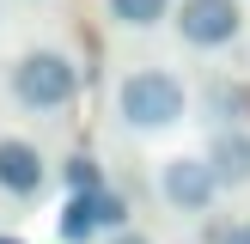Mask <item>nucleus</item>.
Wrapping results in <instances>:
<instances>
[{
	"label": "nucleus",
	"instance_id": "2",
	"mask_svg": "<svg viewBox=\"0 0 250 244\" xmlns=\"http://www.w3.org/2000/svg\"><path fill=\"white\" fill-rule=\"evenodd\" d=\"M12 98L37 116H55L80 98V67H73L67 49H24L12 61Z\"/></svg>",
	"mask_w": 250,
	"mask_h": 244
},
{
	"label": "nucleus",
	"instance_id": "5",
	"mask_svg": "<svg viewBox=\"0 0 250 244\" xmlns=\"http://www.w3.org/2000/svg\"><path fill=\"white\" fill-rule=\"evenodd\" d=\"M122 220H128L122 195H110V189H80L67 207H61V238H67V244H92L98 232H122Z\"/></svg>",
	"mask_w": 250,
	"mask_h": 244
},
{
	"label": "nucleus",
	"instance_id": "12",
	"mask_svg": "<svg viewBox=\"0 0 250 244\" xmlns=\"http://www.w3.org/2000/svg\"><path fill=\"white\" fill-rule=\"evenodd\" d=\"M0 244H19V238H0Z\"/></svg>",
	"mask_w": 250,
	"mask_h": 244
},
{
	"label": "nucleus",
	"instance_id": "7",
	"mask_svg": "<svg viewBox=\"0 0 250 244\" xmlns=\"http://www.w3.org/2000/svg\"><path fill=\"white\" fill-rule=\"evenodd\" d=\"M208 159H214V171H220L226 189H244L250 183V134L244 128H220L214 146H208Z\"/></svg>",
	"mask_w": 250,
	"mask_h": 244
},
{
	"label": "nucleus",
	"instance_id": "11",
	"mask_svg": "<svg viewBox=\"0 0 250 244\" xmlns=\"http://www.w3.org/2000/svg\"><path fill=\"white\" fill-rule=\"evenodd\" d=\"M220 244H250V226H226V232H220Z\"/></svg>",
	"mask_w": 250,
	"mask_h": 244
},
{
	"label": "nucleus",
	"instance_id": "9",
	"mask_svg": "<svg viewBox=\"0 0 250 244\" xmlns=\"http://www.w3.org/2000/svg\"><path fill=\"white\" fill-rule=\"evenodd\" d=\"M67 189L80 195V189H104V177H98V159H85V153H73L67 159Z\"/></svg>",
	"mask_w": 250,
	"mask_h": 244
},
{
	"label": "nucleus",
	"instance_id": "8",
	"mask_svg": "<svg viewBox=\"0 0 250 244\" xmlns=\"http://www.w3.org/2000/svg\"><path fill=\"white\" fill-rule=\"evenodd\" d=\"M177 0H110V19L128 24V31H153L159 19H171Z\"/></svg>",
	"mask_w": 250,
	"mask_h": 244
},
{
	"label": "nucleus",
	"instance_id": "1",
	"mask_svg": "<svg viewBox=\"0 0 250 244\" xmlns=\"http://www.w3.org/2000/svg\"><path fill=\"white\" fill-rule=\"evenodd\" d=\"M183 110H189V92H183V80L171 67H128L116 80V116L134 134L171 128V122H183Z\"/></svg>",
	"mask_w": 250,
	"mask_h": 244
},
{
	"label": "nucleus",
	"instance_id": "3",
	"mask_svg": "<svg viewBox=\"0 0 250 244\" xmlns=\"http://www.w3.org/2000/svg\"><path fill=\"white\" fill-rule=\"evenodd\" d=\"M220 189H226V183H220L214 159L177 153V159H165V165H159V195H165L171 214H208Z\"/></svg>",
	"mask_w": 250,
	"mask_h": 244
},
{
	"label": "nucleus",
	"instance_id": "4",
	"mask_svg": "<svg viewBox=\"0 0 250 244\" xmlns=\"http://www.w3.org/2000/svg\"><path fill=\"white\" fill-rule=\"evenodd\" d=\"M171 24H177V37L189 49H226L244 31V6L238 0H177Z\"/></svg>",
	"mask_w": 250,
	"mask_h": 244
},
{
	"label": "nucleus",
	"instance_id": "6",
	"mask_svg": "<svg viewBox=\"0 0 250 244\" xmlns=\"http://www.w3.org/2000/svg\"><path fill=\"white\" fill-rule=\"evenodd\" d=\"M43 183H49L43 153L31 141H19V134H0V189L6 195H37Z\"/></svg>",
	"mask_w": 250,
	"mask_h": 244
},
{
	"label": "nucleus",
	"instance_id": "10",
	"mask_svg": "<svg viewBox=\"0 0 250 244\" xmlns=\"http://www.w3.org/2000/svg\"><path fill=\"white\" fill-rule=\"evenodd\" d=\"M110 244H153V238H146V232H128V226H122V232H110Z\"/></svg>",
	"mask_w": 250,
	"mask_h": 244
}]
</instances>
